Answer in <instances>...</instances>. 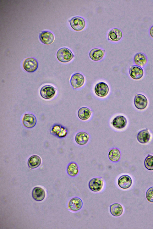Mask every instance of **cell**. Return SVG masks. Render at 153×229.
I'll return each mask as SVG.
<instances>
[{"instance_id": "obj_26", "label": "cell", "mask_w": 153, "mask_h": 229, "mask_svg": "<svg viewBox=\"0 0 153 229\" xmlns=\"http://www.w3.org/2000/svg\"><path fill=\"white\" fill-rule=\"evenodd\" d=\"M123 36L121 30L117 28H114L111 30L108 33L110 40L113 41H118L120 40Z\"/></svg>"}, {"instance_id": "obj_5", "label": "cell", "mask_w": 153, "mask_h": 229, "mask_svg": "<svg viewBox=\"0 0 153 229\" xmlns=\"http://www.w3.org/2000/svg\"><path fill=\"white\" fill-rule=\"evenodd\" d=\"M134 104L135 107L139 110H143L147 107L148 100L146 97L141 94L136 95L134 99Z\"/></svg>"}, {"instance_id": "obj_12", "label": "cell", "mask_w": 153, "mask_h": 229, "mask_svg": "<svg viewBox=\"0 0 153 229\" xmlns=\"http://www.w3.org/2000/svg\"><path fill=\"white\" fill-rule=\"evenodd\" d=\"M118 186L121 188L126 189L129 188L132 184V180L131 177L127 175L120 176L117 181Z\"/></svg>"}, {"instance_id": "obj_28", "label": "cell", "mask_w": 153, "mask_h": 229, "mask_svg": "<svg viewBox=\"0 0 153 229\" xmlns=\"http://www.w3.org/2000/svg\"><path fill=\"white\" fill-rule=\"evenodd\" d=\"M146 195L147 199L149 202L153 203V186L147 190Z\"/></svg>"}, {"instance_id": "obj_17", "label": "cell", "mask_w": 153, "mask_h": 229, "mask_svg": "<svg viewBox=\"0 0 153 229\" xmlns=\"http://www.w3.org/2000/svg\"><path fill=\"white\" fill-rule=\"evenodd\" d=\"M150 134L148 129L140 131L137 134V139L141 144H145L149 142L150 139Z\"/></svg>"}, {"instance_id": "obj_14", "label": "cell", "mask_w": 153, "mask_h": 229, "mask_svg": "<svg viewBox=\"0 0 153 229\" xmlns=\"http://www.w3.org/2000/svg\"><path fill=\"white\" fill-rule=\"evenodd\" d=\"M22 122L25 127L28 128H31L36 125V118L32 114H25L23 117Z\"/></svg>"}, {"instance_id": "obj_20", "label": "cell", "mask_w": 153, "mask_h": 229, "mask_svg": "<svg viewBox=\"0 0 153 229\" xmlns=\"http://www.w3.org/2000/svg\"><path fill=\"white\" fill-rule=\"evenodd\" d=\"M33 198L37 201H41L43 200L45 196V192L44 190L40 187H36L33 190L32 193Z\"/></svg>"}, {"instance_id": "obj_29", "label": "cell", "mask_w": 153, "mask_h": 229, "mask_svg": "<svg viewBox=\"0 0 153 229\" xmlns=\"http://www.w3.org/2000/svg\"><path fill=\"white\" fill-rule=\"evenodd\" d=\"M149 32L151 36L153 38V25L150 27Z\"/></svg>"}, {"instance_id": "obj_10", "label": "cell", "mask_w": 153, "mask_h": 229, "mask_svg": "<svg viewBox=\"0 0 153 229\" xmlns=\"http://www.w3.org/2000/svg\"><path fill=\"white\" fill-rule=\"evenodd\" d=\"M83 206V202L79 197H75L72 198L68 204V208L70 210L74 212L79 210Z\"/></svg>"}, {"instance_id": "obj_27", "label": "cell", "mask_w": 153, "mask_h": 229, "mask_svg": "<svg viewBox=\"0 0 153 229\" xmlns=\"http://www.w3.org/2000/svg\"><path fill=\"white\" fill-rule=\"evenodd\" d=\"M145 167L148 170L153 171V156L148 155L144 161Z\"/></svg>"}, {"instance_id": "obj_16", "label": "cell", "mask_w": 153, "mask_h": 229, "mask_svg": "<svg viewBox=\"0 0 153 229\" xmlns=\"http://www.w3.org/2000/svg\"><path fill=\"white\" fill-rule=\"evenodd\" d=\"M39 38L40 41L44 44L49 45L52 44L54 40V37L51 32L44 31L39 34Z\"/></svg>"}, {"instance_id": "obj_3", "label": "cell", "mask_w": 153, "mask_h": 229, "mask_svg": "<svg viewBox=\"0 0 153 229\" xmlns=\"http://www.w3.org/2000/svg\"><path fill=\"white\" fill-rule=\"evenodd\" d=\"M38 66L37 61L32 57L25 59L23 63V66L24 70L29 72H33L36 71Z\"/></svg>"}, {"instance_id": "obj_23", "label": "cell", "mask_w": 153, "mask_h": 229, "mask_svg": "<svg viewBox=\"0 0 153 229\" xmlns=\"http://www.w3.org/2000/svg\"><path fill=\"white\" fill-rule=\"evenodd\" d=\"M105 52L104 51L98 48L92 49L90 52L89 56L90 58L94 61H98L103 58Z\"/></svg>"}, {"instance_id": "obj_15", "label": "cell", "mask_w": 153, "mask_h": 229, "mask_svg": "<svg viewBox=\"0 0 153 229\" xmlns=\"http://www.w3.org/2000/svg\"><path fill=\"white\" fill-rule=\"evenodd\" d=\"M90 136L87 132L81 131L77 133L75 137V140L76 143L80 146L86 145L88 142Z\"/></svg>"}, {"instance_id": "obj_21", "label": "cell", "mask_w": 153, "mask_h": 229, "mask_svg": "<svg viewBox=\"0 0 153 229\" xmlns=\"http://www.w3.org/2000/svg\"><path fill=\"white\" fill-rule=\"evenodd\" d=\"M92 112L88 108L86 107L80 108L77 112L78 117L81 120L85 121L90 117Z\"/></svg>"}, {"instance_id": "obj_1", "label": "cell", "mask_w": 153, "mask_h": 229, "mask_svg": "<svg viewBox=\"0 0 153 229\" xmlns=\"http://www.w3.org/2000/svg\"><path fill=\"white\" fill-rule=\"evenodd\" d=\"M56 57L58 60L61 62L67 63L72 59L74 55L69 49L66 47H63L57 51Z\"/></svg>"}, {"instance_id": "obj_6", "label": "cell", "mask_w": 153, "mask_h": 229, "mask_svg": "<svg viewBox=\"0 0 153 229\" xmlns=\"http://www.w3.org/2000/svg\"><path fill=\"white\" fill-rule=\"evenodd\" d=\"M85 81V78L82 74L76 73L71 76L70 83L74 88L77 89L82 86L83 85Z\"/></svg>"}, {"instance_id": "obj_24", "label": "cell", "mask_w": 153, "mask_h": 229, "mask_svg": "<svg viewBox=\"0 0 153 229\" xmlns=\"http://www.w3.org/2000/svg\"><path fill=\"white\" fill-rule=\"evenodd\" d=\"M68 174L71 177L76 176L79 172V168L77 164L75 162H71L68 165L67 168Z\"/></svg>"}, {"instance_id": "obj_2", "label": "cell", "mask_w": 153, "mask_h": 229, "mask_svg": "<svg viewBox=\"0 0 153 229\" xmlns=\"http://www.w3.org/2000/svg\"><path fill=\"white\" fill-rule=\"evenodd\" d=\"M104 180L101 177H97L92 179L89 182L88 186L89 189L94 192H98L103 188Z\"/></svg>"}, {"instance_id": "obj_7", "label": "cell", "mask_w": 153, "mask_h": 229, "mask_svg": "<svg viewBox=\"0 0 153 229\" xmlns=\"http://www.w3.org/2000/svg\"><path fill=\"white\" fill-rule=\"evenodd\" d=\"M94 90L96 95L100 97H103L107 95L109 89L108 86L105 83L100 82L95 85Z\"/></svg>"}, {"instance_id": "obj_25", "label": "cell", "mask_w": 153, "mask_h": 229, "mask_svg": "<svg viewBox=\"0 0 153 229\" xmlns=\"http://www.w3.org/2000/svg\"><path fill=\"white\" fill-rule=\"evenodd\" d=\"M41 163L40 157L37 155H33L30 157L28 160L27 163L29 167L32 169L38 167Z\"/></svg>"}, {"instance_id": "obj_13", "label": "cell", "mask_w": 153, "mask_h": 229, "mask_svg": "<svg viewBox=\"0 0 153 229\" xmlns=\"http://www.w3.org/2000/svg\"><path fill=\"white\" fill-rule=\"evenodd\" d=\"M68 132V129L58 124L54 125L51 131L52 134L60 138L66 137Z\"/></svg>"}, {"instance_id": "obj_9", "label": "cell", "mask_w": 153, "mask_h": 229, "mask_svg": "<svg viewBox=\"0 0 153 229\" xmlns=\"http://www.w3.org/2000/svg\"><path fill=\"white\" fill-rule=\"evenodd\" d=\"M127 124L126 118L122 115H119L115 117L112 120L111 124L114 128L117 129H121L124 128Z\"/></svg>"}, {"instance_id": "obj_19", "label": "cell", "mask_w": 153, "mask_h": 229, "mask_svg": "<svg viewBox=\"0 0 153 229\" xmlns=\"http://www.w3.org/2000/svg\"><path fill=\"white\" fill-rule=\"evenodd\" d=\"M109 211L110 213L112 216L115 217H118L121 216L123 214V208L121 204L115 203L110 205Z\"/></svg>"}, {"instance_id": "obj_11", "label": "cell", "mask_w": 153, "mask_h": 229, "mask_svg": "<svg viewBox=\"0 0 153 229\" xmlns=\"http://www.w3.org/2000/svg\"><path fill=\"white\" fill-rule=\"evenodd\" d=\"M129 74L133 79L137 80L142 78L144 71L141 67L136 65H133L129 68Z\"/></svg>"}, {"instance_id": "obj_4", "label": "cell", "mask_w": 153, "mask_h": 229, "mask_svg": "<svg viewBox=\"0 0 153 229\" xmlns=\"http://www.w3.org/2000/svg\"><path fill=\"white\" fill-rule=\"evenodd\" d=\"M56 89L53 86L47 85L43 86L40 89V94L41 97L44 99L51 98L55 94Z\"/></svg>"}, {"instance_id": "obj_18", "label": "cell", "mask_w": 153, "mask_h": 229, "mask_svg": "<svg viewBox=\"0 0 153 229\" xmlns=\"http://www.w3.org/2000/svg\"><path fill=\"white\" fill-rule=\"evenodd\" d=\"M108 157L111 161L114 163L117 162L120 160L121 158V152L117 148H113L108 152Z\"/></svg>"}, {"instance_id": "obj_8", "label": "cell", "mask_w": 153, "mask_h": 229, "mask_svg": "<svg viewBox=\"0 0 153 229\" xmlns=\"http://www.w3.org/2000/svg\"><path fill=\"white\" fill-rule=\"evenodd\" d=\"M69 22L71 27L77 31L82 30L85 26V22L84 19L79 16L72 18Z\"/></svg>"}, {"instance_id": "obj_22", "label": "cell", "mask_w": 153, "mask_h": 229, "mask_svg": "<svg viewBox=\"0 0 153 229\" xmlns=\"http://www.w3.org/2000/svg\"><path fill=\"white\" fill-rule=\"evenodd\" d=\"M134 61L136 65L141 67L146 65L147 62V59L146 55L144 53L138 52L135 55Z\"/></svg>"}]
</instances>
